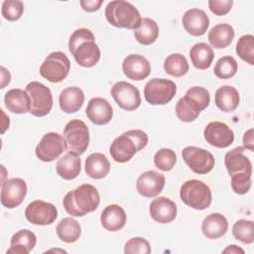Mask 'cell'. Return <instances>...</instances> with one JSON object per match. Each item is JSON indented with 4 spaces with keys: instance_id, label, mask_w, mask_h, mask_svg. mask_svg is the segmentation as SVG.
Returning <instances> with one entry per match:
<instances>
[{
    "instance_id": "obj_1",
    "label": "cell",
    "mask_w": 254,
    "mask_h": 254,
    "mask_svg": "<svg viewBox=\"0 0 254 254\" xmlns=\"http://www.w3.org/2000/svg\"><path fill=\"white\" fill-rule=\"evenodd\" d=\"M68 50L75 62L83 67H92L100 60V49L93 33L86 28L76 29L69 37Z\"/></svg>"
},
{
    "instance_id": "obj_2",
    "label": "cell",
    "mask_w": 254,
    "mask_h": 254,
    "mask_svg": "<svg viewBox=\"0 0 254 254\" xmlns=\"http://www.w3.org/2000/svg\"><path fill=\"white\" fill-rule=\"evenodd\" d=\"M99 202V192L90 184L80 185L73 190L68 191L63 199V205L65 211L74 217H81L96 210Z\"/></svg>"
},
{
    "instance_id": "obj_3",
    "label": "cell",
    "mask_w": 254,
    "mask_h": 254,
    "mask_svg": "<svg viewBox=\"0 0 254 254\" xmlns=\"http://www.w3.org/2000/svg\"><path fill=\"white\" fill-rule=\"evenodd\" d=\"M148 141V135L143 130H128L113 140L109 152L115 162L126 163L130 161L137 152L143 150L147 146Z\"/></svg>"
},
{
    "instance_id": "obj_4",
    "label": "cell",
    "mask_w": 254,
    "mask_h": 254,
    "mask_svg": "<svg viewBox=\"0 0 254 254\" xmlns=\"http://www.w3.org/2000/svg\"><path fill=\"white\" fill-rule=\"evenodd\" d=\"M105 17L110 25L129 30L138 29L142 21L138 9L124 0L110 1L105 8Z\"/></svg>"
},
{
    "instance_id": "obj_5",
    "label": "cell",
    "mask_w": 254,
    "mask_h": 254,
    "mask_svg": "<svg viewBox=\"0 0 254 254\" xmlns=\"http://www.w3.org/2000/svg\"><path fill=\"white\" fill-rule=\"evenodd\" d=\"M182 201L196 210H203L209 207L212 201V194L209 187L198 180H189L180 189Z\"/></svg>"
},
{
    "instance_id": "obj_6",
    "label": "cell",
    "mask_w": 254,
    "mask_h": 254,
    "mask_svg": "<svg viewBox=\"0 0 254 254\" xmlns=\"http://www.w3.org/2000/svg\"><path fill=\"white\" fill-rule=\"evenodd\" d=\"M70 62L63 52L51 53L40 66V74L53 83L62 82L68 75Z\"/></svg>"
},
{
    "instance_id": "obj_7",
    "label": "cell",
    "mask_w": 254,
    "mask_h": 254,
    "mask_svg": "<svg viewBox=\"0 0 254 254\" xmlns=\"http://www.w3.org/2000/svg\"><path fill=\"white\" fill-rule=\"evenodd\" d=\"M25 90L30 97V113L36 117L48 115L53 108L51 89L39 81H31Z\"/></svg>"
},
{
    "instance_id": "obj_8",
    "label": "cell",
    "mask_w": 254,
    "mask_h": 254,
    "mask_svg": "<svg viewBox=\"0 0 254 254\" xmlns=\"http://www.w3.org/2000/svg\"><path fill=\"white\" fill-rule=\"evenodd\" d=\"M176 83L167 78H152L144 87V97L151 105L168 104L176 95Z\"/></svg>"
},
{
    "instance_id": "obj_9",
    "label": "cell",
    "mask_w": 254,
    "mask_h": 254,
    "mask_svg": "<svg viewBox=\"0 0 254 254\" xmlns=\"http://www.w3.org/2000/svg\"><path fill=\"white\" fill-rule=\"evenodd\" d=\"M64 138L69 151L81 155L89 145L88 127L82 120L72 119L64 126Z\"/></svg>"
},
{
    "instance_id": "obj_10",
    "label": "cell",
    "mask_w": 254,
    "mask_h": 254,
    "mask_svg": "<svg viewBox=\"0 0 254 254\" xmlns=\"http://www.w3.org/2000/svg\"><path fill=\"white\" fill-rule=\"evenodd\" d=\"M66 149L67 146L64 136L56 132H49L38 143L35 154L40 161L49 163L58 159Z\"/></svg>"
},
{
    "instance_id": "obj_11",
    "label": "cell",
    "mask_w": 254,
    "mask_h": 254,
    "mask_svg": "<svg viewBox=\"0 0 254 254\" xmlns=\"http://www.w3.org/2000/svg\"><path fill=\"white\" fill-rule=\"evenodd\" d=\"M182 157L188 167L197 175H205L209 173L215 164L213 155L195 146H188L183 149Z\"/></svg>"
},
{
    "instance_id": "obj_12",
    "label": "cell",
    "mask_w": 254,
    "mask_h": 254,
    "mask_svg": "<svg viewBox=\"0 0 254 254\" xmlns=\"http://www.w3.org/2000/svg\"><path fill=\"white\" fill-rule=\"evenodd\" d=\"M116 104L123 110L133 111L141 105V96L138 88L127 81H117L110 90Z\"/></svg>"
},
{
    "instance_id": "obj_13",
    "label": "cell",
    "mask_w": 254,
    "mask_h": 254,
    "mask_svg": "<svg viewBox=\"0 0 254 254\" xmlns=\"http://www.w3.org/2000/svg\"><path fill=\"white\" fill-rule=\"evenodd\" d=\"M25 217L34 225H50L57 219L58 209L51 202L36 199L27 205Z\"/></svg>"
},
{
    "instance_id": "obj_14",
    "label": "cell",
    "mask_w": 254,
    "mask_h": 254,
    "mask_svg": "<svg viewBox=\"0 0 254 254\" xmlns=\"http://www.w3.org/2000/svg\"><path fill=\"white\" fill-rule=\"evenodd\" d=\"M27 184L21 178H12L1 185V203L6 208H15L19 206L26 194Z\"/></svg>"
},
{
    "instance_id": "obj_15",
    "label": "cell",
    "mask_w": 254,
    "mask_h": 254,
    "mask_svg": "<svg viewBox=\"0 0 254 254\" xmlns=\"http://www.w3.org/2000/svg\"><path fill=\"white\" fill-rule=\"evenodd\" d=\"M203 137L209 145L219 149L227 148L234 142V132L220 121L209 122L203 130Z\"/></svg>"
},
{
    "instance_id": "obj_16",
    "label": "cell",
    "mask_w": 254,
    "mask_h": 254,
    "mask_svg": "<svg viewBox=\"0 0 254 254\" xmlns=\"http://www.w3.org/2000/svg\"><path fill=\"white\" fill-rule=\"evenodd\" d=\"M165 176L157 171L150 170L141 174L136 182V189L144 197H155L161 193L165 187Z\"/></svg>"
},
{
    "instance_id": "obj_17",
    "label": "cell",
    "mask_w": 254,
    "mask_h": 254,
    "mask_svg": "<svg viewBox=\"0 0 254 254\" xmlns=\"http://www.w3.org/2000/svg\"><path fill=\"white\" fill-rule=\"evenodd\" d=\"M122 70L127 78L140 81L151 73V64L144 56L131 54L123 60Z\"/></svg>"
},
{
    "instance_id": "obj_18",
    "label": "cell",
    "mask_w": 254,
    "mask_h": 254,
    "mask_svg": "<svg viewBox=\"0 0 254 254\" xmlns=\"http://www.w3.org/2000/svg\"><path fill=\"white\" fill-rule=\"evenodd\" d=\"M151 217L158 223L167 224L175 220L178 213V207L175 201L166 196L154 198L149 206Z\"/></svg>"
},
{
    "instance_id": "obj_19",
    "label": "cell",
    "mask_w": 254,
    "mask_h": 254,
    "mask_svg": "<svg viewBox=\"0 0 254 254\" xmlns=\"http://www.w3.org/2000/svg\"><path fill=\"white\" fill-rule=\"evenodd\" d=\"M184 29L191 36L199 37L205 34L209 27V18L199 8H190L185 12L182 18Z\"/></svg>"
},
{
    "instance_id": "obj_20",
    "label": "cell",
    "mask_w": 254,
    "mask_h": 254,
    "mask_svg": "<svg viewBox=\"0 0 254 254\" xmlns=\"http://www.w3.org/2000/svg\"><path fill=\"white\" fill-rule=\"evenodd\" d=\"M85 113L93 124L105 125L108 124L113 117V108L105 98L93 97L88 101Z\"/></svg>"
},
{
    "instance_id": "obj_21",
    "label": "cell",
    "mask_w": 254,
    "mask_h": 254,
    "mask_svg": "<svg viewBox=\"0 0 254 254\" xmlns=\"http://www.w3.org/2000/svg\"><path fill=\"white\" fill-rule=\"evenodd\" d=\"M244 147H236L225 154L224 165L229 176L246 173L252 175V163L244 155Z\"/></svg>"
},
{
    "instance_id": "obj_22",
    "label": "cell",
    "mask_w": 254,
    "mask_h": 254,
    "mask_svg": "<svg viewBox=\"0 0 254 254\" xmlns=\"http://www.w3.org/2000/svg\"><path fill=\"white\" fill-rule=\"evenodd\" d=\"M126 212L119 204H109L101 212L100 222L104 229L115 232L126 224Z\"/></svg>"
},
{
    "instance_id": "obj_23",
    "label": "cell",
    "mask_w": 254,
    "mask_h": 254,
    "mask_svg": "<svg viewBox=\"0 0 254 254\" xmlns=\"http://www.w3.org/2000/svg\"><path fill=\"white\" fill-rule=\"evenodd\" d=\"M56 171L64 180L70 181L75 179L81 171V160L79 155L68 151L57 162Z\"/></svg>"
},
{
    "instance_id": "obj_24",
    "label": "cell",
    "mask_w": 254,
    "mask_h": 254,
    "mask_svg": "<svg viewBox=\"0 0 254 254\" xmlns=\"http://www.w3.org/2000/svg\"><path fill=\"white\" fill-rule=\"evenodd\" d=\"M84 93L77 86H69L62 90L59 96V104L64 113H75L83 105Z\"/></svg>"
},
{
    "instance_id": "obj_25",
    "label": "cell",
    "mask_w": 254,
    "mask_h": 254,
    "mask_svg": "<svg viewBox=\"0 0 254 254\" xmlns=\"http://www.w3.org/2000/svg\"><path fill=\"white\" fill-rule=\"evenodd\" d=\"M227 230L228 221L224 215L218 212L208 214L201 223L202 234L208 239L220 238L225 235Z\"/></svg>"
},
{
    "instance_id": "obj_26",
    "label": "cell",
    "mask_w": 254,
    "mask_h": 254,
    "mask_svg": "<svg viewBox=\"0 0 254 254\" xmlns=\"http://www.w3.org/2000/svg\"><path fill=\"white\" fill-rule=\"evenodd\" d=\"M37 243L36 234L29 229H21L14 233L10 240V248L8 253L14 254H29Z\"/></svg>"
},
{
    "instance_id": "obj_27",
    "label": "cell",
    "mask_w": 254,
    "mask_h": 254,
    "mask_svg": "<svg viewBox=\"0 0 254 254\" xmlns=\"http://www.w3.org/2000/svg\"><path fill=\"white\" fill-rule=\"evenodd\" d=\"M4 103L6 108L15 114H25L30 112V97L26 90L12 88L5 93Z\"/></svg>"
},
{
    "instance_id": "obj_28",
    "label": "cell",
    "mask_w": 254,
    "mask_h": 254,
    "mask_svg": "<svg viewBox=\"0 0 254 254\" xmlns=\"http://www.w3.org/2000/svg\"><path fill=\"white\" fill-rule=\"evenodd\" d=\"M240 97L238 90L231 85L220 86L214 95V102L217 108L223 112H232L239 105Z\"/></svg>"
},
{
    "instance_id": "obj_29",
    "label": "cell",
    "mask_w": 254,
    "mask_h": 254,
    "mask_svg": "<svg viewBox=\"0 0 254 254\" xmlns=\"http://www.w3.org/2000/svg\"><path fill=\"white\" fill-rule=\"evenodd\" d=\"M84 170L91 179L100 180L105 178L110 172V163L105 155L92 153L85 159Z\"/></svg>"
},
{
    "instance_id": "obj_30",
    "label": "cell",
    "mask_w": 254,
    "mask_h": 254,
    "mask_svg": "<svg viewBox=\"0 0 254 254\" xmlns=\"http://www.w3.org/2000/svg\"><path fill=\"white\" fill-rule=\"evenodd\" d=\"M234 35L231 25L220 23L213 26L208 32V42L215 49H224L232 43Z\"/></svg>"
},
{
    "instance_id": "obj_31",
    "label": "cell",
    "mask_w": 254,
    "mask_h": 254,
    "mask_svg": "<svg viewBox=\"0 0 254 254\" xmlns=\"http://www.w3.org/2000/svg\"><path fill=\"white\" fill-rule=\"evenodd\" d=\"M190 58L195 68L203 70L210 67L214 59V52L206 43H197L190 48Z\"/></svg>"
},
{
    "instance_id": "obj_32",
    "label": "cell",
    "mask_w": 254,
    "mask_h": 254,
    "mask_svg": "<svg viewBox=\"0 0 254 254\" xmlns=\"http://www.w3.org/2000/svg\"><path fill=\"white\" fill-rule=\"evenodd\" d=\"M159 26L157 22L151 18H142L138 29L134 30L135 40L144 46H149L156 42L159 37Z\"/></svg>"
},
{
    "instance_id": "obj_33",
    "label": "cell",
    "mask_w": 254,
    "mask_h": 254,
    "mask_svg": "<svg viewBox=\"0 0 254 254\" xmlns=\"http://www.w3.org/2000/svg\"><path fill=\"white\" fill-rule=\"evenodd\" d=\"M56 231L61 241L64 243H73L80 237L81 226L74 218L64 217L58 223Z\"/></svg>"
},
{
    "instance_id": "obj_34",
    "label": "cell",
    "mask_w": 254,
    "mask_h": 254,
    "mask_svg": "<svg viewBox=\"0 0 254 254\" xmlns=\"http://www.w3.org/2000/svg\"><path fill=\"white\" fill-rule=\"evenodd\" d=\"M165 71L175 77H181L188 73L190 69L186 57L182 54L175 53L168 56L164 61Z\"/></svg>"
},
{
    "instance_id": "obj_35",
    "label": "cell",
    "mask_w": 254,
    "mask_h": 254,
    "mask_svg": "<svg viewBox=\"0 0 254 254\" xmlns=\"http://www.w3.org/2000/svg\"><path fill=\"white\" fill-rule=\"evenodd\" d=\"M232 235L245 244L254 242V223L252 220L239 219L232 226Z\"/></svg>"
},
{
    "instance_id": "obj_36",
    "label": "cell",
    "mask_w": 254,
    "mask_h": 254,
    "mask_svg": "<svg viewBox=\"0 0 254 254\" xmlns=\"http://www.w3.org/2000/svg\"><path fill=\"white\" fill-rule=\"evenodd\" d=\"M238 64L235 59L230 56H224L216 62L213 72L218 78L228 79L236 74Z\"/></svg>"
},
{
    "instance_id": "obj_37",
    "label": "cell",
    "mask_w": 254,
    "mask_h": 254,
    "mask_svg": "<svg viewBox=\"0 0 254 254\" xmlns=\"http://www.w3.org/2000/svg\"><path fill=\"white\" fill-rule=\"evenodd\" d=\"M175 111H176L177 117L181 121L186 123L194 121L200 113V111L194 106V104L190 102L186 96L178 100Z\"/></svg>"
},
{
    "instance_id": "obj_38",
    "label": "cell",
    "mask_w": 254,
    "mask_h": 254,
    "mask_svg": "<svg viewBox=\"0 0 254 254\" xmlns=\"http://www.w3.org/2000/svg\"><path fill=\"white\" fill-rule=\"evenodd\" d=\"M236 54L238 57L249 64L250 65L254 64V37L253 35H243L239 38L236 47Z\"/></svg>"
},
{
    "instance_id": "obj_39",
    "label": "cell",
    "mask_w": 254,
    "mask_h": 254,
    "mask_svg": "<svg viewBox=\"0 0 254 254\" xmlns=\"http://www.w3.org/2000/svg\"><path fill=\"white\" fill-rule=\"evenodd\" d=\"M177 163V155L175 151L169 148H162L158 150L154 155V164L155 166L163 171H171Z\"/></svg>"
},
{
    "instance_id": "obj_40",
    "label": "cell",
    "mask_w": 254,
    "mask_h": 254,
    "mask_svg": "<svg viewBox=\"0 0 254 254\" xmlns=\"http://www.w3.org/2000/svg\"><path fill=\"white\" fill-rule=\"evenodd\" d=\"M185 96L190 99L201 112L204 110L210 102L209 91L202 86H192L186 92Z\"/></svg>"
},
{
    "instance_id": "obj_41",
    "label": "cell",
    "mask_w": 254,
    "mask_h": 254,
    "mask_svg": "<svg viewBox=\"0 0 254 254\" xmlns=\"http://www.w3.org/2000/svg\"><path fill=\"white\" fill-rule=\"evenodd\" d=\"M24 12V3L20 0H6L2 3L1 13L4 19L14 22L19 20Z\"/></svg>"
},
{
    "instance_id": "obj_42",
    "label": "cell",
    "mask_w": 254,
    "mask_h": 254,
    "mask_svg": "<svg viewBox=\"0 0 254 254\" xmlns=\"http://www.w3.org/2000/svg\"><path fill=\"white\" fill-rule=\"evenodd\" d=\"M250 174L239 173L231 176V188L232 190L237 194H245L247 193L252 186Z\"/></svg>"
},
{
    "instance_id": "obj_43",
    "label": "cell",
    "mask_w": 254,
    "mask_h": 254,
    "mask_svg": "<svg viewBox=\"0 0 254 254\" xmlns=\"http://www.w3.org/2000/svg\"><path fill=\"white\" fill-rule=\"evenodd\" d=\"M125 254H149L151 246L148 240L143 237H133L125 243Z\"/></svg>"
},
{
    "instance_id": "obj_44",
    "label": "cell",
    "mask_w": 254,
    "mask_h": 254,
    "mask_svg": "<svg viewBox=\"0 0 254 254\" xmlns=\"http://www.w3.org/2000/svg\"><path fill=\"white\" fill-rule=\"evenodd\" d=\"M233 0H209L208 8L216 16H224L228 14L232 8Z\"/></svg>"
},
{
    "instance_id": "obj_45",
    "label": "cell",
    "mask_w": 254,
    "mask_h": 254,
    "mask_svg": "<svg viewBox=\"0 0 254 254\" xmlns=\"http://www.w3.org/2000/svg\"><path fill=\"white\" fill-rule=\"evenodd\" d=\"M102 3L103 0H81L79 2V5L86 12H95L99 10Z\"/></svg>"
},
{
    "instance_id": "obj_46",
    "label": "cell",
    "mask_w": 254,
    "mask_h": 254,
    "mask_svg": "<svg viewBox=\"0 0 254 254\" xmlns=\"http://www.w3.org/2000/svg\"><path fill=\"white\" fill-rule=\"evenodd\" d=\"M243 147L245 150H249L250 152L254 151V130L253 128L247 130L243 135Z\"/></svg>"
},
{
    "instance_id": "obj_47",
    "label": "cell",
    "mask_w": 254,
    "mask_h": 254,
    "mask_svg": "<svg viewBox=\"0 0 254 254\" xmlns=\"http://www.w3.org/2000/svg\"><path fill=\"white\" fill-rule=\"evenodd\" d=\"M10 80H11L10 71L6 67L1 66V86H0V88H4L6 85H8L10 83Z\"/></svg>"
},
{
    "instance_id": "obj_48",
    "label": "cell",
    "mask_w": 254,
    "mask_h": 254,
    "mask_svg": "<svg viewBox=\"0 0 254 254\" xmlns=\"http://www.w3.org/2000/svg\"><path fill=\"white\" fill-rule=\"evenodd\" d=\"M223 253H241V254H244V250L240 247H238L237 245L235 244H232V245H228L224 250H222Z\"/></svg>"
},
{
    "instance_id": "obj_49",
    "label": "cell",
    "mask_w": 254,
    "mask_h": 254,
    "mask_svg": "<svg viewBox=\"0 0 254 254\" xmlns=\"http://www.w3.org/2000/svg\"><path fill=\"white\" fill-rule=\"evenodd\" d=\"M0 111H1V114H2V128H1V133L4 134L5 131L9 128L10 120H9V117L6 116V114H5V112L3 111V109H1Z\"/></svg>"
}]
</instances>
